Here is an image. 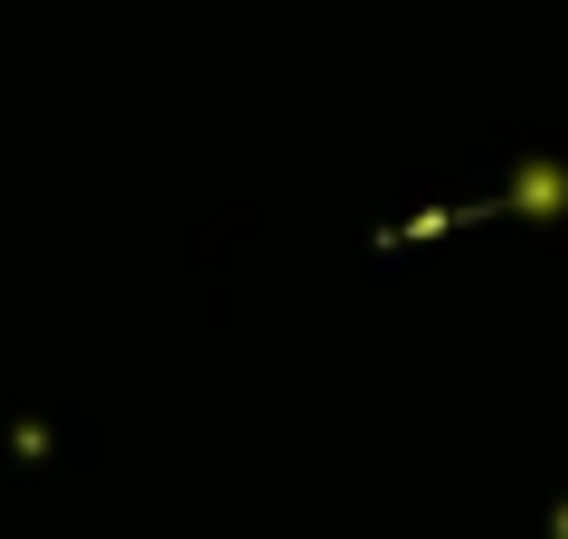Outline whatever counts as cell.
<instances>
[{
	"label": "cell",
	"instance_id": "cell-1",
	"mask_svg": "<svg viewBox=\"0 0 568 539\" xmlns=\"http://www.w3.org/2000/svg\"><path fill=\"white\" fill-rule=\"evenodd\" d=\"M521 209H568V171H559V161L521 171Z\"/></svg>",
	"mask_w": 568,
	"mask_h": 539
},
{
	"label": "cell",
	"instance_id": "cell-2",
	"mask_svg": "<svg viewBox=\"0 0 568 539\" xmlns=\"http://www.w3.org/2000/svg\"><path fill=\"white\" fill-rule=\"evenodd\" d=\"M549 539H568V511H559V520H549Z\"/></svg>",
	"mask_w": 568,
	"mask_h": 539
}]
</instances>
